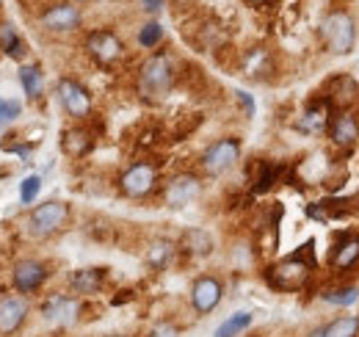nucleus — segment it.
<instances>
[{"instance_id": "4468645a", "label": "nucleus", "mask_w": 359, "mask_h": 337, "mask_svg": "<svg viewBox=\"0 0 359 337\" xmlns=\"http://www.w3.org/2000/svg\"><path fill=\"white\" fill-rule=\"evenodd\" d=\"M77 301L70 299V296H56L50 299L45 307H42V315L50 321V324H72L75 315H77Z\"/></svg>"}, {"instance_id": "f8f14e48", "label": "nucleus", "mask_w": 359, "mask_h": 337, "mask_svg": "<svg viewBox=\"0 0 359 337\" xmlns=\"http://www.w3.org/2000/svg\"><path fill=\"white\" fill-rule=\"evenodd\" d=\"M191 301L197 307V313H211L215 310V304L221 301V282L213 276H202L194 282L191 288Z\"/></svg>"}, {"instance_id": "2f4dec72", "label": "nucleus", "mask_w": 359, "mask_h": 337, "mask_svg": "<svg viewBox=\"0 0 359 337\" xmlns=\"http://www.w3.org/2000/svg\"><path fill=\"white\" fill-rule=\"evenodd\" d=\"M238 100L243 102V108H246V116H252V113H254V100H252L246 91H238Z\"/></svg>"}, {"instance_id": "1a4fd4ad", "label": "nucleus", "mask_w": 359, "mask_h": 337, "mask_svg": "<svg viewBox=\"0 0 359 337\" xmlns=\"http://www.w3.org/2000/svg\"><path fill=\"white\" fill-rule=\"evenodd\" d=\"M14 288L22 290V293H33L42 288V282L47 279V268L36 260H22L14 265Z\"/></svg>"}, {"instance_id": "9d476101", "label": "nucleus", "mask_w": 359, "mask_h": 337, "mask_svg": "<svg viewBox=\"0 0 359 337\" xmlns=\"http://www.w3.org/2000/svg\"><path fill=\"white\" fill-rule=\"evenodd\" d=\"M155 166H149V164H136V166H130L125 174H122V191L128 194V196H144V194H149L152 188H155Z\"/></svg>"}, {"instance_id": "7ed1b4c3", "label": "nucleus", "mask_w": 359, "mask_h": 337, "mask_svg": "<svg viewBox=\"0 0 359 337\" xmlns=\"http://www.w3.org/2000/svg\"><path fill=\"white\" fill-rule=\"evenodd\" d=\"M171 81H174V72H171V58L166 53H155L152 58L144 61L142 81H139V88H142L144 97L160 100L171 88Z\"/></svg>"}, {"instance_id": "2eb2a0df", "label": "nucleus", "mask_w": 359, "mask_h": 337, "mask_svg": "<svg viewBox=\"0 0 359 337\" xmlns=\"http://www.w3.org/2000/svg\"><path fill=\"white\" fill-rule=\"evenodd\" d=\"M329 100L326 102H312L310 108H307V113H304V119L298 122V127L301 130H307V133H318V130H323L326 125H329Z\"/></svg>"}, {"instance_id": "a211bd4d", "label": "nucleus", "mask_w": 359, "mask_h": 337, "mask_svg": "<svg viewBox=\"0 0 359 337\" xmlns=\"http://www.w3.org/2000/svg\"><path fill=\"white\" fill-rule=\"evenodd\" d=\"M72 288L77 293H97L102 288V271L100 268H80L72 274Z\"/></svg>"}, {"instance_id": "6e6552de", "label": "nucleus", "mask_w": 359, "mask_h": 337, "mask_svg": "<svg viewBox=\"0 0 359 337\" xmlns=\"http://www.w3.org/2000/svg\"><path fill=\"white\" fill-rule=\"evenodd\" d=\"M199 191H202V185H199L197 177L180 174V177H174V180L169 182V188H166V205H169V207H185V205H191V202L199 196Z\"/></svg>"}, {"instance_id": "c756f323", "label": "nucleus", "mask_w": 359, "mask_h": 337, "mask_svg": "<svg viewBox=\"0 0 359 337\" xmlns=\"http://www.w3.org/2000/svg\"><path fill=\"white\" fill-rule=\"evenodd\" d=\"M171 254V244H166V241H158L152 249H149V262L152 265H160V262H166V257Z\"/></svg>"}, {"instance_id": "5701e85b", "label": "nucleus", "mask_w": 359, "mask_h": 337, "mask_svg": "<svg viewBox=\"0 0 359 337\" xmlns=\"http://www.w3.org/2000/svg\"><path fill=\"white\" fill-rule=\"evenodd\" d=\"M277 177H280V166H274V164H260V174H257V180H254V194H266L274 182H277Z\"/></svg>"}, {"instance_id": "f03ea898", "label": "nucleus", "mask_w": 359, "mask_h": 337, "mask_svg": "<svg viewBox=\"0 0 359 337\" xmlns=\"http://www.w3.org/2000/svg\"><path fill=\"white\" fill-rule=\"evenodd\" d=\"M321 33L326 39V47L335 53V56H346L351 53L354 47V39H357V28H354V17L343 8L337 11H329L323 25H321Z\"/></svg>"}, {"instance_id": "bb28decb", "label": "nucleus", "mask_w": 359, "mask_h": 337, "mask_svg": "<svg viewBox=\"0 0 359 337\" xmlns=\"http://www.w3.org/2000/svg\"><path fill=\"white\" fill-rule=\"evenodd\" d=\"M160 39H163V28L158 22H146L142 28V33H139V45L142 47H155Z\"/></svg>"}, {"instance_id": "412c9836", "label": "nucleus", "mask_w": 359, "mask_h": 337, "mask_svg": "<svg viewBox=\"0 0 359 337\" xmlns=\"http://www.w3.org/2000/svg\"><path fill=\"white\" fill-rule=\"evenodd\" d=\"M89 147H91V139H89L86 130H67V133H64V150H67L70 155L80 158L83 152H89Z\"/></svg>"}, {"instance_id": "f257e3e1", "label": "nucleus", "mask_w": 359, "mask_h": 337, "mask_svg": "<svg viewBox=\"0 0 359 337\" xmlns=\"http://www.w3.org/2000/svg\"><path fill=\"white\" fill-rule=\"evenodd\" d=\"M312 241H307V246H301L296 254L285 257L282 262L268 268V285L277 290H298L304 288V282L310 279V271L315 268V257H312Z\"/></svg>"}, {"instance_id": "ddd939ff", "label": "nucleus", "mask_w": 359, "mask_h": 337, "mask_svg": "<svg viewBox=\"0 0 359 337\" xmlns=\"http://www.w3.org/2000/svg\"><path fill=\"white\" fill-rule=\"evenodd\" d=\"M42 22H45V28H50V31H72V28H77V22H80V11H77V6H72V3H59V6H53V8L45 11Z\"/></svg>"}, {"instance_id": "f3484780", "label": "nucleus", "mask_w": 359, "mask_h": 337, "mask_svg": "<svg viewBox=\"0 0 359 337\" xmlns=\"http://www.w3.org/2000/svg\"><path fill=\"white\" fill-rule=\"evenodd\" d=\"M359 260V235H346L337 246H335V254H332V262L337 268H349Z\"/></svg>"}, {"instance_id": "dca6fc26", "label": "nucleus", "mask_w": 359, "mask_h": 337, "mask_svg": "<svg viewBox=\"0 0 359 337\" xmlns=\"http://www.w3.org/2000/svg\"><path fill=\"white\" fill-rule=\"evenodd\" d=\"M332 139H335V144H340V147H351L359 139L357 119H354V116H337V119L332 122Z\"/></svg>"}, {"instance_id": "b1692460", "label": "nucleus", "mask_w": 359, "mask_h": 337, "mask_svg": "<svg viewBox=\"0 0 359 337\" xmlns=\"http://www.w3.org/2000/svg\"><path fill=\"white\" fill-rule=\"evenodd\" d=\"M323 299H326L329 304L349 307V304H354V301L359 299V290L357 288H340V290H329V293H323Z\"/></svg>"}, {"instance_id": "7c9ffc66", "label": "nucleus", "mask_w": 359, "mask_h": 337, "mask_svg": "<svg viewBox=\"0 0 359 337\" xmlns=\"http://www.w3.org/2000/svg\"><path fill=\"white\" fill-rule=\"evenodd\" d=\"M149 337H177V329H174L171 324H160V327L152 329V335Z\"/></svg>"}, {"instance_id": "6ab92c4d", "label": "nucleus", "mask_w": 359, "mask_h": 337, "mask_svg": "<svg viewBox=\"0 0 359 337\" xmlns=\"http://www.w3.org/2000/svg\"><path fill=\"white\" fill-rule=\"evenodd\" d=\"M359 335V318L357 315H343L337 321H332L318 337H357Z\"/></svg>"}, {"instance_id": "9b49d317", "label": "nucleus", "mask_w": 359, "mask_h": 337, "mask_svg": "<svg viewBox=\"0 0 359 337\" xmlns=\"http://www.w3.org/2000/svg\"><path fill=\"white\" fill-rule=\"evenodd\" d=\"M28 315V304L17 296H6L0 299V335H14Z\"/></svg>"}, {"instance_id": "aec40b11", "label": "nucleus", "mask_w": 359, "mask_h": 337, "mask_svg": "<svg viewBox=\"0 0 359 337\" xmlns=\"http://www.w3.org/2000/svg\"><path fill=\"white\" fill-rule=\"evenodd\" d=\"M252 327V313H235V315H229L218 329H215V337H235L240 335L243 329H249Z\"/></svg>"}, {"instance_id": "a878e982", "label": "nucleus", "mask_w": 359, "mask_h": 337, "mask_svg": "<svg viewBox=\"0 0 359 337\" xmlns=\"http://www.w3.org/2000/svg\"><path fill=\"white\" fill-rule=\"evenodd\" d=\"M0 47L6 50V53H11V56H20L22 50V45H20V36H17V31L11 28V25H3L0 28Z\"/></svg>"}, {"instance_id": "0eeeda50", "label": "nucleus", "mask_w": 359, "mask_h": 337, "mask_svg": "<svg viewBox=\"0 0 359 337\" xmlns=\"http://www.w3.org/2000/svg\"><path fill=\"white\" fill-rule=\"evenodd\" d=\"M59 97H61V102H64V108H67L70 116H75V119L89 116V111H91V97H89V91L77 84V81L64 78V81L59 84Z\"/></svg>"}, {"instance_id": "39448f33", "label": "nucleus", "mask_w": 359, "mask_h": 337, "mask_svg": "<svg viewBox=\"0 0 359 337\" xmlns=\"http://www.w3.org/2000/svg\"><path fill=\"white\" fill-rule=\"evenodd\" d=\"M238 155H240V141L238 139H221L205 152L202 166L208 174H221L238 161Z\"/></svg>"}, {"instance_id": "423d86ee", "label": "nucleus", "mask_w": 359, "mask_h": 337, "mask_svg": "<svg viewBox=\"0 0 359 337\" xmlns=\"http://www.w3.org/2000/svg\"><path fill=\"white\" fill-rule=\"evenodd\" d=\"M86 47H89V53L100 64H114L122 56V50H125L122 42H119V36L114 31H94V33H89Z\"/></svg>"}, {"instance_id": "4be33fe9", "label": "nucleus", "mask_w": 359, "mask_h": 337, "mask_svg": "<svg viewBox=\"0 0 359 337\" xmlns=\"http://www.w3.org/2000/svg\"><path fill=\"white\" fill-rule=\"evenodd\" d=\"M20 84H22L28 97H39L42 94V72H39V67H22L20 70Z\"/></svg>"}, {"instance_id": "c85d7f7f", "label": "nucleus", "mask_w": 359, "mask_h": 337, "mask_svg": "<svg viewBox=\"0 0 359 337\" xmlns=\"http://www.w3.org/2000/svg\"><path fill=\"white\" fill-rule=\"evenodd\" d=\"M17 116H20V102L17 100H0V127L8 125Z\"/></svg>"}, {"instance_id": "473e14b6", "label": "nucleus", "mask_w": 359, "mask_h": 337, "mask_svg": "<svg viewBox=\"0 0 359 337\" xmlns=\"http://www.w3.org/2000/svg\"><path fill=\"white\" fill-rule=\"evenodd\" d=\"M142 3H144V8H146V11H158V8L163 6V0H142Z\"/></svg>"}, {"instance_id": "20e7f679", "label": "nucleus", "mask_w": 359, "mask_h": 337, "mask_svg": "<svg viewBox=\"0 0 359 337\" xmlns=\"http://www.w3.org/2000/svg\"><path fill=\"white\" fill-rule=\"evenodd\" d=\"M67 216H70V207H67L64 202H53V199H50V202L39 205V207L31 213L28 230H31V235H36V238L53 235V233H59V230L64 227Z\"/></svg>"}, {"instance_id": "cd10ccee", "label": "nucleus", "mask_w": 359, "mask_h": 337, "mask_svg": "<svg viewBox=\"0 0 359 337\" xmlns=\"http://www.w3.org/2000/svg\"><path fill=\"white\" fill-rule=\"evenodd\" d=\"M185 244H188V249H191V252H197V254L211 252V238H208L205 233H199V230L188 233V235H185Z\"/></svg>"}, {"instance_id": "393cba45", "label": "nucleus", "mask_w": 359, "mask_h": 337, "mask_svg": "<svg viewBox=\"0 0 359 337\" xmlns=\"http://www.w3.org/2000/svg\"><path fill=\"white\" fill-rule=\"evenodd\" d=\"M39 188H42L39 174H28V177L22 180V185H20V199H22V205H31V202L39 196Z\"/></svg>"}]
</instances>
